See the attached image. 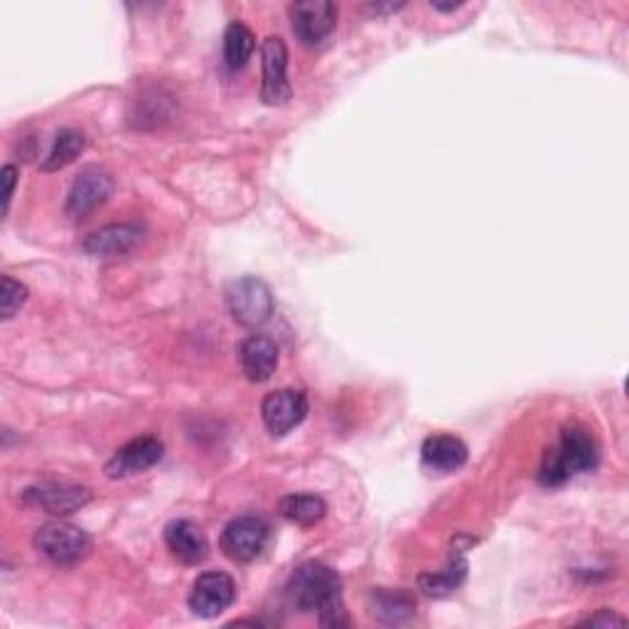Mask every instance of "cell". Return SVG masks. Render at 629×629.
<instances>
[{"label":"cell","mask_w":629,"mask_h":629,"mask_svg":"<svg viewBox=\"0 0 629 629\" xmlns=\"http://www.w3.org/2000/svg\"><path fill=\"white\" fill-rule=\"evenodd\" d=\"M288 605L297 612H317L323 627H349V617L343 607V581L337 571L325 563H303L288 578L285 585Z\"/></svg>","instance_id":"6da1fadb"},{"label":"cell","mask_w":629,"mask_h":629,"mask_svg":"<svg viewBox=\"0 0 629 629\" xmlns=\"http://www.w3.org/2000/svg\"><path fill=\"white\" fill-rule=\"evenodd\" d=\"M595 465H598V445L590 438V433L583 429H566L561 433L558 445L543 455L539 482L543 487H561L575 475L595 470Z\"/></svg>","instance_id":"7a4b0ae2"},{"label":"cell","mask_w":629,"mask_h":629,"mask_svg":"<svg viewBox=\"0 0 629 629\" xmlns=\"http://www.w3.org/2000/svg\"><path fill=\"white\" fill-rule=\"evenodd\" d=\"M224 297H227V307L234 323L249 329L269 323L275 311V301L269 283L256 279V275H243V279L231 281Z\"/></svg>","instance_id":"3957f363"},{"label":"cell","mask_w":629,"mask_h":629,"mask_svg":"<svg viewBox=\"0 0 629 629\" xmlns=\"http://www.w3.org/2000/svg\"><path fill=\"white\" fill-rule=\"evenodd\" d=\"M32 543L42 556L57 563V566H72V563L82 561L91 546L87 531L59 519L42 524L32 536Z\"/></svg>","instance_id":"277c9868"},{"label":"cell","mask_w":629,"mask_h":629,"mask_svg":"<svg viewBox=\"0 0 629 629\" xmlns=\"http://www.w3.org/2000/svg\"><path fill=\"white\" fill-rule=\"evenodd\" d=\"M269 539H271L269 521L261 517H239L231 519L229 524L224 527L219 546L227 558L237 563H251L253 558L261 556Z\"/></svg>","instance_id":"5b68a950"},{"label":"cell","mask_w":629,"mask_h":629,"mask_svg":"<svg viewBox=\"0 0 629 629\" xmlns=\"http://www.w3.org/2000/svg\"><path fill=\"white\" fill-rule=\"evenodd\" d=\"M295 37L307 50H315L333 35L337 25V6L329 0H301L288 8Z\"/></svg>","instance_id":"8992f818"},{"label":"cell","mask_w":629,"mask_h":629,"mask_svg":"<svg viewBox=\"0 0 629 629\" xmlns=\"http://www.w3.org/2000/svg\"><path fill=\"white\" fill-rule=\"evenodd\" d=\"M234 598H237V583H234L231 575L209 571L202 573L195 585H192L187 605L202 620H215L227 607H231Z\"/></svg>","instance_id":"52a82bcc"},{"label":"cell","mask_w":629,"mask_h":629,"mask_svg":"<svg viewBox=\"0 0 629 629\" xmlns=\"http://www.w3.org/2000/svg\"><path fill=\"white\" fill-rule=\"evenodd\" d=\"M261 101L269 106H283L291 99V82H288V47L281 37H265L261 45Z\"/></svg>","instance_id":"ba28073f"},{"label":"cell","mask_w":629,"mask_h":629,"mask_svg":"<svg viewBox=\"0 0 629 629\" xmlns=\"http://www.w3.org/2000/svg\"><path fill=\"white\" fill-rule=\"evenodd\" d=\"M113 192V177L101 167H84L72 183L67 197V217L84 219L99 209Z\"/></svg>","instance_id":"9c48e42d"},{"label":"cell","mask_w":629,"mask_h":629,"mask_svg":"<svg viewBox=\"0 0 629 629\" xmlns=\"http://www.w3.org/2000/svg\"><path fill=\"white\" fill-rule=\"evenodd\" d=\"M28 507L47 511L52 517H69L91 502V492L79 485H59V482H42L28 487L23 495Z\"/></svg>","instance_id":"30bf717a"},{"label":"cell","mask_w":629,"mask_h":629,"mask_svg":"<svg viewBox=\"0 0 629 629\" xmlns=\"http://www.w3.org/2000/svg\"><path fill=\"white\" fill-rule=\"evenodd\" d=\"M261 415L265 429L275 438H283V435L291 433L305 421L307 415V397L303 391L295 389H281L273 391L261 403Z\"/></svg>","instance_id":"8fae6325"},{"label":"cell","mask_w":629,"mask_h":629,"mask_svg":"<svg viewBox=\"0 0 629 629\" xmlns=\"http://www.w3.org/2000/svg\"><path fill=\"white\" fill-rule=\"evenodd\" d=\"M165 447L153 435H145V438H135L131 443H126L123 447L116 451V455L106 463L104 473L109 479H123V477H133L138 473L151 470L153 465H158L163 460Z\"/></svg>","instance_id":"7c38bea8"},{"label":"cell","mask_w":629,"mask_h":629,"mask_svg":"<svg viewBox=\"0 0 629 629\" xmlns=\"http://www.w3.org/2000/svg\"><path fill=\"white\" fill-rule=\"evenodd\" d=\"M243 375L253 383L269 381L275 369H279V347L271 337L265 335H251L239 347Z\"/></svg>","instance_id":"4fadbf2b"},{"label":"cell","mask_w":629,"mask_h":629,"mask_svg":"<svg viewBox=\"0 0 629 629\" xmlns=\"http://www.w3.org/2000/svg\"><path fill=\"white\" fill-rule=\"evenodd\" d=\"M141 239H143V229L135 227V224H111V227H104L99 231L89 234V237L84 239L82 249L89 256L111 259V256H123L128 251H133Z\"/></svg>","instance_id":"5bb4252c"},{"label":"cell","mask_w":629,"mask_h":629,"mask_svg":"<svg viewBox=\"0 0 629 629\" xmlns=\"http://www.w3.org/2000/svg\"><path fill=\"white\" fill-rule=\"evenodd\" d=\"M163 536H165L170 553L183 563H187V566H195V563H202L207 558V553H209L207 536L202 534L199 527L192 524V521L187 519L170 521Z\"/></svg>","instance_id":"9a60e30c"},{"label":"cell","mask_w":629,"mask_h":629,"mask_svg":"<svg viewBox=\"0 0 629 629\" xmlns=\"http://www.w3.org/2000/svg\"><path fill=\"white\" fill-rule=\"evenodd\" d=\"M421 457L429 470L447 475L460 470L467 463V445L460 438H455V435H431L421 447Z\"/></svg>","instance_id":"2e32d148"},{"label":"cell","mask_w":629,"mask_h":629,"mask_svg":"<svg viewBox=\"0 0 629 629\" xmlns=\"http://www.w3.org/2000/svg\"><path fill=\"white\" fill-rule=\"evenodd\" d=\"M463 549H453V556L451 563H447V568L441 573H421L419 575V588L423 590V595H429V598H447V595H453L467 578V561L463 556Z\"/></svg>","instance_id":"e0dca14e"},{"label":"cell","mask_w":629,"mask_h":629,"mask_svg":"<svg viewBox=\"0 0 629 629\" xmlns=\"http://www.w3.org/2000/svg\"><path fill=\"white\" fill-rule=\"evenodd\" d=\"M281 517L297 527H315L327 514V502L317 495H288L279 502Z\"/></svg>","instance_id":"ac0fdd59"},{"label":"cell","mask_w":629,"mask_h":629,"mask_svg":"<svg viewBox=\"0 0 629 629\" xmlns=\"http://www.w3.org/2000/svg\"><path fill=\"white\" fill-rule=\"evenodd\" d=\"M371 603H375V615L387 625L406 622L415 610V600L406 590L379 588L375 590V595H371Z\"/></svg>","instance_id":"d6986e66"},{"label":"cell","mask_w":629,"mask_h":629,"mask_svg":"<svg viewBox=\"0 0 629 629\" xmlns=\"http://www.w3.org/2000/svg\"><path fill=\"white\" fill-rule=\"evenodd\" d=\"M84 133L74 131V128H62V131L55 135V143H52V151L47 153V158L42 160L40 170L42 173H55V170L67 167L69 163H74L84 151Z\"/></svg>","instance_id":"ffe728a7"},{"label":"cell","mask_w":629,"mask_h":629,"mask_svg":"<svg viewBox=\"0 0 629 629\" xmlns=\"http://www.w3.org/2000/svg\"><path fill=\"white\" fill-rule=\"evenodd\" d=\"M253 47V32L247 25L237 23V20L227 25V32H224V62H227L229 69H241L251 59Z\"/></svg>","instance_id":"44dd1931"},{"label":"cell","mask_w":629,"mask_h":629,"mask_svg":"<svg viewBox=\"0 0 629 629\" xmlns=\"http://www.w3.org/2000/svg\"><path fill=\"white\" fill-rule=\"evenodd\" d=\"M28 295V285L10 279V275H3V285H0V315H3V319L13 317L25 305Z\"/></svg>","instance_id":"7402d4cb"},{"label":"cell","mask_w":629,"mask_h":629,"mask_svg":"<svg viewBox=\"0 0 629 629\" xmlns=\"http://www.w3.org/2000/svg\"><path fill=\"white\" fill-rule=\"evenodd\" d=\"M612 625H627V617L617 615L615 610H600L598 615H590L588 620L581 622V627H612Z\"/></svg>","instance_id":"603a6c76"},{"label":"cell","mask_w":629,"mask_h":629,"mask_svg":"<svg viewBox=\"0 0 629 629\" xmlns=\"http://www.w3.org/2000/svg\"><path fill=\"white\" fill-rule=\"evenodd\" d=\"M15 175H18V167L15 165H6L3 167V215H8V207H10V197H13V187H15Z\"/></svg>","instance_id":"cb8c5ba5"},{"label":"cell","mask_w":629,"mask_h":629,"mask_svg":"<svg viewBox=\"0 0 629 629\" xmlns=\"http://www.w3.org/2000/svg\"><path fill=\"white\" fill-rule=\"evenodd\" d=\"M433 8L435 10H443V13H453V10H457V8H463V3H447V6H443V3H433Z\"/></svg>","instance_id":"d4e9b609"}]
</instances>
